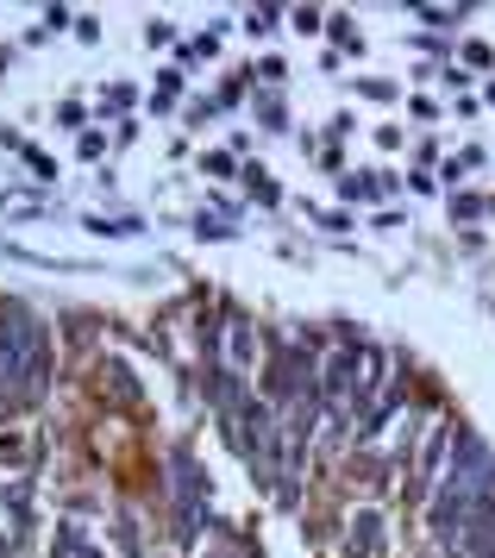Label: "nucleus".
Here are the masks:
<instances>
[{"label":"nucleus","instance_id":"1","mask_svg":"<svg viewBox=\"0 0 495 558\" xmlns=\"http://www.w3.org/2000/svg\"><path fill=\"white\" fill-rule=\"evenodd\" d=\"M351 539H358V546H376V539H383V514L364 508V514H358V527H351Z\"/></svg>","mask_w":495,"mask_h":558}]
</instances>
